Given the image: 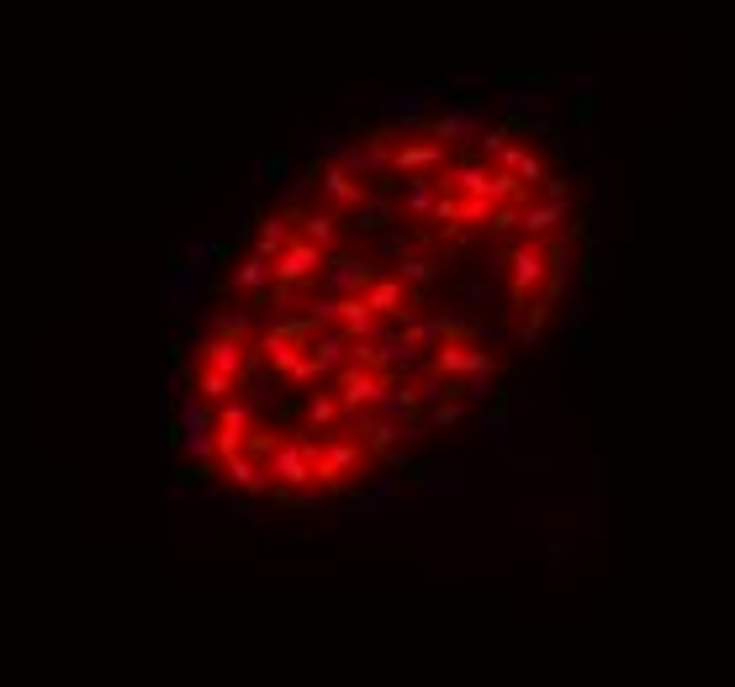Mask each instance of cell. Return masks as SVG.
<instances>
[{"instance_id": "cell-1", "label": "cell", "mask_w": 735, "mask_h": 687, "mask_svg": "<svg viewBox=\"0 0 735 687\" xmlns=\"http://www.w3.org/2000/svg\"><path fill=\"white\" fill-rule=\"evenodd\" d=\"M323 270H328V249L312 244L307 233H291V244L275 254V291H302L323 281Z\"/></svg>"}, {"instance_id": "cell-2", "label": "cell", "mask_w": 735, "mask_h": 687, "mask_svg": "<svg viewBox=\"0 0 735 687\" xmlns=\"http://www.w3.org/2000/svg\"><path fill=\"white\" fill-rule=\"evenodd\" d=\"M249 339H233V333H217V339H207V349H201V365L217 370V376H244L249 370Z\"/></svg>"}, {"instance_id": "cell-3", "label": "cell", "mask_w": 735, "mask_h": 687, "mask_svg": "<svg viewBox=\"0 0 735 687\" xmlns=\"http://www.w3.org/2000/svg\"><path fill=\"white\" fill-rule=\"evenodd\" d=\"M408 302H413V291L402 286V275H381V281L365 291V307H371L376 318H408Z\"/></svg>"}, {"instance_id": "cell-4", "label": "cell", "mask_w": 735, "mask_h": 687, "mask_svg": "<svg viewBox=\"0 0 735 687\" xmlns=\"http://www.w3.org/2000/svg\"><path fill=\"white\" fill-rule=\"evenodd\" d=\"M418 111H424V96H418V90H402V96H381V117H387V127H397V122H418Z\"/></svg>"}]
</instances>
